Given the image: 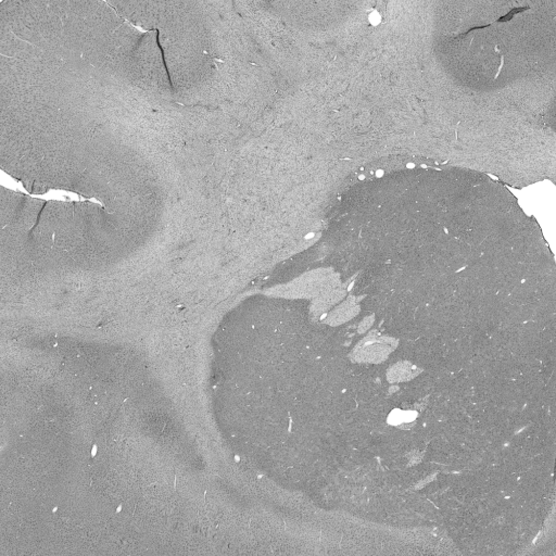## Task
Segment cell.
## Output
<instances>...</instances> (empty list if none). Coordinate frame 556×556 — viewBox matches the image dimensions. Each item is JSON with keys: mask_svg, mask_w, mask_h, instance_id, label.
I'll use <instances>...</instances> for the list:
<instances>
[{"mask_svg": "<svg viewBox=\"0 0 556 556\" xmlns=\"http://www.w3.org/2000/svg\"><path fill=\"white\" fill-rule=\"evenodd\" d=\"M414 375L413 366L409 364H398L390 372V378L395 381H402L409 379Z\"/></svg>", "mask_w": 556, "mask_h": 556, "instance_id": "1", "label": "cell"}]
</instances>
